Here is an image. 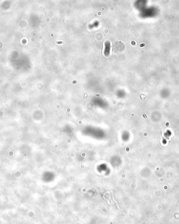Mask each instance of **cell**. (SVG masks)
Here are the masks:
<instances>
[{
	"label": "cell",
	"mask_w": 179,
	"mask_h": 224,
	"mask_svg": "<svg viewBox=\"0 0 179 224\" xmlns=\"http://www.w3.org/2000/svg\"><path fill=\"white\" fill-rule=\"evenodd\" d=\"M125 45L123 42L116 41L113 44V51L115 53H121L125 50Z\"/></svg>",
	"instance_id": "cell-1"
}]
</instances>
